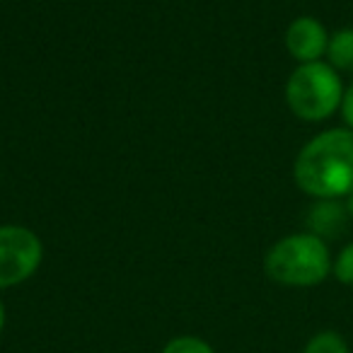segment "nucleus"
I'll return each instance as SVG.
<instances>
[{"mask_svg":"<svg viewBox=\"0 0 353 353\" xmlns=\"http://www.w3.org/2000/svg\"><path fill=\"white\" fill-rule=\"evenodd\" d=\"M332 254L322 237L298 232L279 240L264 256V271L271 281L288 288H312L332 274Z\"/></svg>","mask_w":353,"mask_h":353,"instance_id":"obj_2","label":"nucleus"},{"mask_svg":"<svg viewBox=\"0 0 353 353\" xmlns=\"http://www.w3.org/2000/svg\"><path fill=\"white\" fill-rule=\"evenodd\" d=\"M327 63L334 70H353V30H339L329 34Z\"/></svg>","mask_w":353,"mask_h":353,"instance_id":"obj_7","label":"nucleus"},{"mask_svg":"<svg viewBox=\"0 0 353 353\" xmlns=\"http://www.w3.org/2000/svg\"><path fill=\"white\" fill-rule=\"evenodd\" d=\"M343 99V83L339 70L327 61L300 63L285 83V102L290 112L303 121H324L329 119Z\"/></svg>","mask_w":353,"mask_h":353,"instance_id":"obj_3","label":"nucleus"},{"mask_svg":"<svg viewBox=\"0 0 353 353\" xmlns=\"http://www.w3.org/2000/svg\"><path fill=\"white\" fill-rule=\"evenodd\" d=\"M341 114H343V121H346V126L353 131V83L348 85V90H343Z\"/></svg>","mask_w":353,"mask_h":353,"instance_id":"obj_11","label":"nucleus"},{"mask_svg":"<svg viewBox=\"0 0 353 353\" xmlns=\"http://www.w3.org/2000/svg\"><path fill=\"white\" fill-rule=\"evenodd\" d=\"M332 274L336 276L339 283L353 285V242L336 254V259L332 264Z\"/></svg>","mask_w":353,"mask_h":353,"instance_id":"obj_10","label":"nucleus"},{"mask_svg":"<svg viewBox=\"0 0 353 353\" xmlns=\"http://www.w3.org/2000/svg\"><path fill=\"white\" fill-rule=\"evenodd\" d=\"M303 353H348V343L339 332H319L305 343Z\"/></svg>","mask_w":353,"mask_h":353,"instance_id":"obj_8","label":"nucleus"},{"mask_svg":"<svg viewBox=\"0 0 353 353\" xmlns=\"http://www.w3.org/2000/svg\"><path fill=\"white\" fill-rule=\"evenodd\" d=\"M160 353H216V348L201 336H192V334H182L174 336L162 346Z\"/></svg>","mask_w":353,"mask_h":353,"instance_id":"obj_9","label":"nucleus"},{"mask_svg":"<svg viewBox=\"0 0 353 353\" xmlns=\"http://www.w3.org/2000/svg\"><path fill=\"white\" fill-rule=\"evenodd\" d=\"M343 201V206H346V213H348V218H353V192L348 194L346 199H341Z\"/></svg>","mask_w":353,"mask_h":353,"instance_id":"obj_12","label":"nucleus"},{"mask_svg":"<svg viewBox=\"0 0 353 353\" xmlns=\"http://www.w3.org/2000/svg\"><path fill=\"white\" fill-rule=\"evenodd\" d=\"M44 245L25 225H0V288H15L37 274Z\"/></svg>","mask_w":353,"mask_h":353,"instance_id":"obj_4","label":"nucleus"},{"mask_svg":"<svg viewBox=\"0 0 353 353\" xmlns=\"http://www.w3.org/2000/svg\"><path fill=\"white\" fill-rule=\"evenodd\" d=\"M346 223H348V213L341 199H322V201H317L310 208L307 228L312 235L322 237L324 242L329 237L341 235L346 230Z\"/></svg>","mask_w":353,"mask_h":353,"instance_id":"obj_6","label":"nucleus"},{"mask_svg":"<svg viewBox=\"0 0 353 353\" xmlns=\"http://www.w3.org/2000/svg\"><path fill=\"white\" fill-rule=\"evenodd\" d=\"M300 192L317 199H346L353 192V131L329 128L303 145L293 165Z\"/></svg>","mask_w":353,"mask_h":353,"instance_id":"obj_1","label":"nucleus"},{"mask_svg":"<svg viewBox=\"0 0 353 353\" xmlns=\"http://www.w3.org/2000/svg\"><path fill=\"white\" fill-rule=\"evenodd\" d=\"M6 322H8V312H6L3 300H0V334H3V329H6Z\"/></svg>","mask_w":353,"mask_h":353,"instance_id":"obj_13","label":"nucleus"},{"mask_svg":"<svg viewBox=\"0 0 353 353\" xmlns=\"http://www.w3.org/2000/svg\"><path fill=\"white\" fill-rule=\"evenodd\" d=\"M329 34L314 17H298L285 30V49L298 63H312L327 56Z\"/></svg>","mask_w":353,"mask_h":353,"instance_id":"obj_5","label":"nucleus"}]
</instances>
